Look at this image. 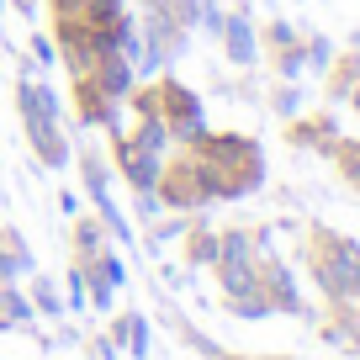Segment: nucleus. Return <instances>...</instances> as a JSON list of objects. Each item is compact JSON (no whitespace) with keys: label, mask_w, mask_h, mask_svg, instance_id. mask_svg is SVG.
<instances>
[{"label":"nucleus","mask_w":360,"mask_h":360,"mask_svg":"<svg viewBox=\"0 0 360 360\" xmlns=\"http://www.w3.org/2000/svg\"><path fill=\"white\" fill-rule=\"evenodd\" d=\"M32 297H37V307H43V313H64V302H58L53 281H32Z\"/></svg>","instance_id":"obj_12"},{"label":"nucleus","mask_w":360,"mask_h":360,"mask_svg":"<svg viewBox=\"0 0 360 360\" xmlns=\"http://www.w3.org/2000/svg\"><path fill=\"white\" fill-rule=\"evenodd\" d=\"M265 37H270L276 48H292V43H297V32H292L286 22H270V27H265Z\"/></svg>","instance_id":"obj_13"},{"label":"nucleus","mask_w":360,"mask_h":360,"mask_svg":"<svg viewBox=\"0 0 360 360\" xmlns=\"http://www.w3.org/2000/svg\"><path fill=\"white\" fill-rule=\"evenodd\" d=\"M186 255H191V265H212V259H217V233H207V228L191 233V238H186Z\"/></svg>","instance_id":"obj_9"},{"label":"nucleus","mask_w":360,"mask_h":360,"mask_svg":"<svg viewBox=\"0 0 360 360\" xmlns=\"http://www.w3.org/2000/svg\"><path fill=\"white\" fill-rule=\"evenodd\" d=\"M101 228H106V223H79V228H75V255L85 259V265L101 255Z\"/></svg>","instance_id":"obj_8"},{"label":"nucleus","mask_w":360,"mask_h":360,"mask_svg":"<svg viewBox=\"0 0 360 360\" xmlns=\"http://www.w3.org/2000/svg\"><path fill=\"white\" fill-rule=\"evenodd\" d=\"M339 169H345V180L360 191V143L355 138H339Z\"/></svg>","instance_id":"obj_10"},{"label":"nucleus","mask_w":360,"mask_h":360,"mask_svg":"<svg viewBox=\"0 0 360 360\" xmlns=\"http://www.w3.org/2000/svg\"><path fill=\"white\" fill-rule=\"evenodd\" d=\"M122 345L133 349V355H148V323H143V313H127V328H122Z\"/></svg>","instance_id":"obj_11"},{"label":"nucleus","mask_w":360,"mask_h":360,"mask_svg":"<svg viewBox=\"0 0 360 360\" xmlns=\"http://www.w3.org/2000/svg\"><path fill=\"white\" fill-rule=\"evenodd\" d=\"M355 48H360V32H355Z\"/></svg>","instance_id":"obj_16"},{"label":"nucleus","mask_w":360,"mask_h":360,"mask_svg":"<svg viewBox=\"0 0 360 360\" xmlns=\"http://www.w3.org/2000/svg\"><path fill=\"white\" fill-rule=\"evenodd\" d=\"M276 106H281V112L292 117V112H297V90H281V96H276Z\"/></svg>","instance_id":"obj_15"},{"label":"nucleus","mask_w":360,"mask_h":360,"mask_svg":"<svg viewBox=\"0 0 360 360\" xmlns=\"http://www.w3.org/2000/svg\"><path fill=\"white\" fill-rule=\"evenodd\" d=\"M154 186H159V202H165V207H180V212H186V207H202L207 196H212V191H207V180H202V169L191 165V154L180 159V165H169Z\"/></svg>","instance_id":"obj_4"},{"label":"nucleus","mask_w":360,"mask_h":360,"mask_svg":"<svg viewBox=\"0 0 360 360\" xmlns=\"http://www.w3.org/2000/svg\"><path fill=\"white\" fill-rule=\"evenodd\" d=\"M112 143H117V165H122V175L133 180L138 191H148V186L159 180V154L143 148L138 138H117V133H112Z\"/></svg>","instance_id":"obj_5"},{"label":"nucleus","mask_w":360,"mask_h":360,"mask_svg":"<svg viewBox=\"0 0 360 360\" xmlns=\"http://www.w3.org/2000/svg\"><path fill=\"white\" fill-rule=\"evenodd\" d=\"M159 207H165V202H159V191H138V212H143V217H154Z\"/></svg>","instance_id":"obj_14"},{"label":"nucleus","mask_w":360,"mask_h":360,"mask_svg":"<svg viewBox=\"0 0 360 360\" xmlns=\"http://www.w3.org/2000/svg\"><path fill=\"white\" fill-rule=\"evenodd\" d=\"M223 43H228V58H233V64H255V27H249V16L238 11V16H228L223 22Z\"/></svg>","instance_id":"obj_6"},{"label":"nucleus","mask_w":360,"mask_h":360,"mask_svg":"<svg viewBox=\"0 0 360 360\" xmlns=\"http://www.w3.org/2000/svg\"><path fill=\"white\" fill-rule=\"evenodd\" d=\"M307 259H313V281L323 286V297L355 302V292H360V244L318 228V233L307 238Z\"/></svg>","instance_id":"obj_2"},{"label":"nucleus","mask_w":360,"mask_h":360,"mask_svg":"<svg viewBox=\"0 0 360 360\" xmlns=\"http://www.w3.org/2000/svg\"><path fill=\"white\" fill-rule=\"evenodd\" d=\"M90 276H96V286H90V292H96V307H112V292L122 286V259L106 249V255L90 259Z\"/></svg>","instance_id":"obj_7"},{"label":"nucleus","mask_w":360,"mask_h":360,"mask_svg":"<svg viewBox=\"0 0 360 360\" xmlns=\"http://www.w3.org/2000/svg\"><path fill=\"white\" fill-rule=\"evenodd\" d=\"M159 122L169 127L175 143H191V138H202V101H196L186 85L165 79V85H159Z\"/></svg>","instance_id":"obj_3"},{"label":"nucleus","mask_w":360,"mask_h":360,"mask_svg":"<svg viewBox=\"0 0 360 360\" xmlns=\"http://www.w3.org/2000/svg\"><path fill=\"white\" fill-rule=\"evenodd\" d=\"M191 165L202 169L207 191L212 196H244L265 180V159H259L255 138H238V133H223V138H191Z\"/></svg>","instance_id":"obj_1"}]
</instances>
